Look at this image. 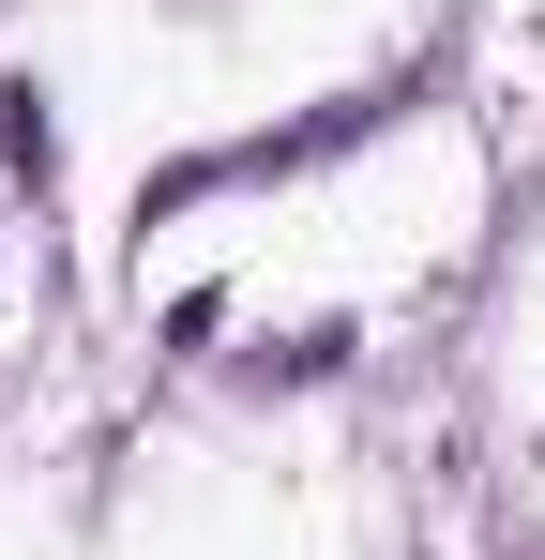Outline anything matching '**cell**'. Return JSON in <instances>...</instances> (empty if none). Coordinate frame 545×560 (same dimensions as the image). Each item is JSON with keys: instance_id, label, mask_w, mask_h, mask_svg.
Here are the masks:
<instances>
[{"instance_id": "obj_1", "label": "cell", "mask_w": 545, "mask_h": 560, "mask_svg": "<svg viewBox=\"0 0 545 560\" xmlns=\"http://www.w3.org/2000/svg\"><path fill=\"white\" fill-rule=\"evenodd\" d=\"M0 152H15V167H31V183H46V152H61V137H46V92H31V77H15V92H0Z\"/></svg>"}]
</instances>
